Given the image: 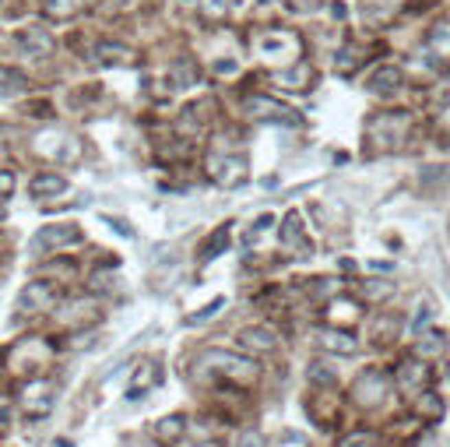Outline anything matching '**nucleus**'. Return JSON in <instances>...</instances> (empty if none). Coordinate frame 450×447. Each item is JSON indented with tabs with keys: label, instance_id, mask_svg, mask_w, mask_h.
<instances>
[{
	"label": "nucleus",
	"instance_id": "1",
	"mask_svg": "<svg viewBox=\"0 0 450 447\" xmlns=\"http://www.w3.org/2000/svg\"><path fill=\"white\" fill-rule=\"evenodd\" d=\"M201 367H207L218 377H229V380H254L257 377V367L247 360V356H236V352H222V349H212L201 356Z\"/></svg>",
	"mask_w": 450,
	"mask_h": 447
},
{
	"label": "nucleus",
	"instance_id": "34",
	"mask_svg": "<svg viewBox=\"0 0 450 447\" xmlns=\"http://www.w3.org/2000/svg\"><path fill=\"white\" fill-rule=\"evenodd\" d=\"M14 190V173H8V169H0V197H8Z\"/></svg>",
	"mask_w": 450,
	"mask_h": 447
},
{
	"label": "nucleus",
	"instance_id": "38",
	"mask_svg": "<svg viewBox=\"0 0 450 447\" xmlns=\"http://www.w3.org/2000/svg\"><path fill=\"white\" fill-rule=\"evenodd\" d=\"M440 124H443V127H450V109H447V113L440 116Z\"/></svg>",
	"mask_w": 450,
	"mask_h": 447
},
{
	"label": "nucleus",
	"instance_id": "8",
	"mask_svg": "<svg viewBox=\"0 0 450 447\" xmlns=\"http://www.w3.org/2000/svg\"><path fill=\"white\" fill-rule=\"evenodd\" d=\"M14 46L21 50V56H28V61H43V56L53 53V36L43 25H28L14 36Z\"/></svg>",
	"mask_w": 450,
	"mask_h": 447
},
{
	"label": "nucleus",
	"instance_id": "32",
	"mask_svg": "<svg viewBox=\"0 0 450 447\" xmlns=\"http://www.w3.org/2000/svg\"><path fill=\"white\" fill-rule=\"evenodd\" d=\"M271 226H275V215H271V212H267V215H260V219L254 222V232L247 236V243H254L257 236H260V232H267V229H271Z\"/></svg>",
	"mask_w": 450,
	"mask_h": 447
},
{
	"label": "nucleus",
	"instance_id": "13",
	"mask_svg": "<svg viewBox=\"0 0 450 447\" xmlns=\"http://www.w3.org/2000/svg\"><path fill=\"white\" fill-rule=\"evenodd\" d=\"M401 85H405V74L394 64H383V67H376L370 74V92H376V96H391V92H398Z\"/></svg>",
	"mask_w": 450,
	"mask_h": 447
},
{
	"label": "nucleus",
	"instance_id": "23",
	"mask_svg": "<svg viewBox=\"0 0 450 447\" xmlns=\"http://www.w3.org/2000/svg\"><path fill=\"white\" fill-rule=\"evenodd\" d=\"M85 8V0H46V14L49 18H71Z\"/></svg>",
	"mask_w": 450,
	"mask_h": 447
},
{
	"label": "nucleus",
	"instance_id": "15",
	"mask_svg": "<svg viewBox=\"0 0 450 447\" xmlns=\"http://www.w3.org/2000/svg\"><path fill=\"white\" fill-rule=\"evenodd\" d=\"M152 384H155V363L141 360V363H137V370H134V377H131V384H127V398H131V402L144 398Z\"/></svg>",
	"mask_w": 450,
	"mask_h": 447
},
{
	"label": "nucleus",
	"instance_id": "4",
	"mask_svg": "<svg viewBox=\"0 0 450 447\" xmlns=\"http://www.w3.org/2000/svg\"><path fill=\"white\" fill-rule=\"evenodd\" d=\"M18 405L28 419H39V415H46L56 405V387L49 380H28L18 395Z\"/></svg>",
	"mask_w": 450,
	"mask_h": 447
},
{
	"label": "nucleus",
	"instance_id": "2",
	"mask_svg": "<svg viewBox=\"0 0 450 447\" xmlns=\"http://www.w3.org/2000/svg\"><path fill=\"white\" fill-rule=\"evenodd\" d=\"M207 176L218 187H239L247 180V159L236 152H215V155H207Z\"/></svg>",
	"mask_w": 450,
	"mask_h": 447
},
{
	"label": "nucleus",
	"instance_id": "28",
	"mask_svg": "<svg viewBox=\"0 0 450 447\" xmlns=\"http://www.w3.org/2000/svg\"><path fill=\"white\" fill-rule=\"evenodd\" d=\"M232 447H267V440H264L257 430H243V433L232 440Z\"/></svg>",
	"mask_w": 450,
	"mask_h": 447
},
{
	"label": "nucleus",
	"instance_id": "16",
	"mask_svg": "<svg viewBox=\"0 0 450 447\" xmlns=\"http://www.w3.org/2000/svg\"><path fill=\"white\" fill-rule=\"evenodd\" d=\"M28 190H32V197H53V194H64L67 190V180L60 173H39L32 184H28Z\"/></svg>",
	"mask_w": 450,
	"mask_h": 447
},
{
	"label": "nucleus",
	"instance_id": "25",
	"mask_svg": "<svg viewBox=\"0 0 450 447\" xmlns=\"http://www.w3.org/2000/svg\"><path fill=\"white\" fill-rule=\"evenodd\" d=\"M222 307H225V296H215V300L207 303V307H201L197 314H190V317H187V327H197V324H204V320H212Z\"/></svg>",
	"mask_w": 450,
	"mask_h": 447
},
{
	"label": "nucleus",
	"instance_id": "5",
	"mask_svg": "<svg viewBox=\"0 0 450 447\" xmlns=\"http://www.w3.org/2000/svg\"><path fill=\"white\" fill-rule=\"evenodd\" d=\"M81 240V229L71 226V222H53V226H43L36 236H32V254H53V250H64L71 243Z\"/></svg>",
	"mask_w": 450,
	"mask_h": 447
},
{
	"label": "nucleus",
	"instance_id": "24",
	"mask_svg": "<svg viewBox=\"0 0 450 447\" xmlns=\"http://www.w3.org/2000/svg\"><path fill=\"white\" fill-rule=\"evenodd\" d=\"M443 338H447L443 331H429V335H423V338L415 342V352H418V356H440L443 345H447Z\"/></svg>",
	"mask_w": 450,
	"mask_h": 447
},
{
	"label": "nucleus",
	"instance_id": "6",
	"mask_svg": "<svg viewBox=\"0 0 450 447\" xmlns=\"http://www.w3.org/2000/svg\"><path fill=\"white\" fill-rule=\"evenodd\" d=\"M282 247L289 254H299V257H310L313 254V240H310V232H306V222H303V215H299L295 208L282 219Z\"/></svg>",
	"mask_w": 450,
	"mask_h": 447
},
{
	"label": "nucleus",
	"instance_id": "10",
	"mask_svg": "<svg viewBox=\"0 0 450 447\" xmlns=\"http://www.w3.org/2000/svg\"><path fill=\"white\" fill-rule=\"evenodd\" d=\"M236 345L243 352H250V356H267V352L278 349V335L271 331V327H264V324H250V327H243V331L236 335Z\"/></svg>",
	"mask_w": 450,
	"mask_h": 447
},
{
	"label": "nucleus",
	"instance_id": "9",
	"mask_svg": "<svg viewBox=\"0 0 450 447\" xmlns=\"http://www.w3.org/2000/svg\"><path fill=\"white\" fill-rule=\"evenodd\" d=\"M398 387H401L405 398L426 395V387H429V367H426L423 360H405V363L398 367Z\"/></svg>",
	"mask_w": 450,
	"mask_h": 447
},
{
	"label": "nucleus",
	"instance_id": "37",
	"mask_svg": "<svg viewBox=\"0 0 450 447\" xmlns=\"http://www.w3.org/2000/svg\"><path fill=\"white\" fill-rule=\"evenodd\" d=\"M370 268H373V272H391L394 264L391 261H370Z\"/></svg>",
	"mask_w": 450,
	"mask_h": 447
},
{
	"label": "nucleus",
	"instance_id": "18",
	"mask_svg": "<svg viewBox=\"0 0 450 447\" xmlns=\"http://www.w3.org/2000/svg\"><path fill=\"white\" fill-rule=\"evenodd\" d=\"M95 56H99V64H116V67H124V64L134 61V53L127 46H120V43H102L95 50Z\"/></svg>",
	"mask_w": 450,
	"mask_h": 447
},
{
	"label": "nucleus",
	"instance_id": "22",
	"mask_svg": "<svg viewBox=\"0 0 450 447\" xmlns=\"http://www.w3.org/2000/svg\"><path fill=\"white\" fill-rule=\"evenodd\" d=\"M338 447H383V444H380V437L373 430H352V433H345L338 440Z\"/></svg>",
	"mask_w": 450,
	"mask_h": 447
},
{
	"label": "nucleus",
	"instance_id": "36",
	"mask_svg": "<svg viewBox=\"0 0 450 447\" xmlns=\"http://www.w3.org/2000/svg\"><path fill=\"white\" fill-rule=\"evenodd\" d=\"M215 71H218V74H232V71H239V64H236V61H218Z\"/></svg>",
	"mask_w": 450,
	"mask_h": 447
},
{
	"label": "nucleus",
	"instance_id": "17",
	"mask_svg": "<svg viewBox=\"0 0 450 447\" xmlns=\"http://www.w3.org/2000/svg\"><path fill=\"white\" fill-rule=\"evenodd\" d=\"M169 85L176 88V92H179V88L197 85V64L190 61V56H187V61H176V64L169 67Z\"/></svg>",
	"mask_w": 450,
	"mask_h": 447
},
{
	"label": "nucleus",
	"instance_id": "12",
	"mask_svg": "<svg viewBox=\"0 0 450 447\" xmlns=\"http://www.w3.org/2000/svg\"><path fill=\"white\" fill-rule=\"evenodd\" d=\"M317 342H320V349H327V352H338V356H348V352H355V335L352 331H345V327H324V331L317 335Z\"/></svg>",
	"mask_w": 450,
	"mask_h": 447
},
{
	"label": "nucleus",
	"instance_id": "20",
	"mask_svg": "<svg viewBox=\"0 0 450 447\" xmlns=\"http://www.w3.org/2000/svg\"><path fill=\"white\" fill-rule=\"evenodd\" d=\"M176 437H183V415H166L162 423H155V440L172 444Z\"/></svg>",
	"mask_w": 450,
	"mask_h": 447
},
{
	"label": "nucleus",
	"instance_id": "31",
	"mask_svg": "<svg viewBox=\"0 0 450 447\" xmlns=\"http://www.w3.org/2000/svg\"><path fill=\"white\" fill-rule=\"evenodd\" d=\"M232 8V0H204V14L207 18H222Z\"/></svg>",
	"mask_w": 450,
	"mask_h": 447
},
{
	"label": "nucleus",
	"instance_id": "19",
	"mask_svg": "<svg viewBox=\"0 0 450 447\" xmlns=\"http://www.w3.org/2000/svg\"><path fill=\"white\" fill-rule=\"evenodd\" d=\"M327 320H331L335 327H338V324H355V320H359V307H355L352 300H335L331 310H327Z\"/></svg>",
	"mask_w": 450,
	"mask_h": 447
},
{
	"label": "nucleus",
	"instance_id": "21",
	"mask_svg": "<svg viewBox=\"0 0 450 447\" xmlns=\"http://www.w3.org/2000/svg\"><path fill=\"white\" fill-rule=\"evenodd\" d=\"M429 50L443 61H450V21H440L433 32H429Z\"/></svg>",
	"mask_w": 450,
	"mask_h": 447
},
{
	"label": "nucleus",
	"instance_id": "3",
	"mask_svg": "<svg viewBox=\"0 0 450 447\" xmlns=\"http://www.w3.org/2000/svg\"><path fill=\"white\" fill-rule=\"evenodd\" d=\"M243 113L254 116V120H267V124H295L299 113L289 109L285 102L278 99H267V96H243Z\"/></svg>",
	"mask_w": 450,
	"mask_h": 447
},
{
	"label": "nucleus",
	"instance_id": "29",
	"mask_svg": "<svg viewBox=\"0 0 450 447\" xmlns=\"http://www.w3.org/2000/svg\"><path fill=\"white\" fill-rule=\"evenodd\" d=\"M394 292V282H366V296L370 300H387Z\"/></svg>",
	"mask_w": 450,
	"mask_h": 447
},
{
	"label": "nucleus",
	"instance_id": "35",
	"mask_svg": "<svg viewBox=\"0 0 450 447\" xmlns=\"http://www.w3.org/2000/svg\"><path fill=\"white\" fill-rule=\"evenodd\" d=\"M289 8L292 11H310V8H317V0H289Z\"/></svg>",
	"mask_w": 450,
	"mask_h": 447
},
{
	"label": "nucleus",
	"instance_id": "30",
	"mask_svg": "<svg viewBox=\"0 0 450 447\" xmlns=\"http://www.w3.org/2000/svg\"><path fill=\"white\" fill-rule=\"evenodd\" d=\"M429 320H433V307H429V303H418V310H415V317H412V331H423Z\"/></svg>",
	"mask_w": 450,
	"mask_h": 447
},
{
	"label": "nucleus",
	"instance_id": "27",
	"mask_svg": "<svg viewBox=\"0 0 450 447\" xmlns=\"http://www.w3.org/2000/svg\"><path fill=\"white\" fill-rule=\"evenodd\" d=\"M289 43H292L289 36H267V39H260V53H264V56H275V53H282Z\"/></svg>",
	"mask_w": 450,
	"mask_h": 447
},
{
	"label": "nucleus",
	"instance_id": "26",
	"mask_svg": "<svg viewBox=\"0 0 450 447\" xmlns=\"http://www.w3.org/2000/svg\"><path fill=\"white\" fill-rule=\"evenodd\" d=\"M225 247H229V226H218V232L204 243V257H218Z\"/></svg>",
	"mask_w": 450,
	"mask_h": 447
},
{
	"label": "nucleus",
	"instance_id": "33",
	"mask_svg": "<svg viewBox=\"0 0 450 447\" xmlns=\"http://www.w3.org/2000/svg\"><path fill=\"white\" fill-rule=\"evenodd\" d=\"M310 380L313 384H335V373L331 370H320V363H313L310 367Z\"/></svg>",
	"mask_w": 450,
	"mask_h": 447
},
{
	"label": "nucleus",
	"instance_id": "39",
	"mask_svg": "<svg viewBox=\"0 0 450 447\" xmlns=\"http://www.w3.org/2000/svg\"><path fill=\"white\" fill-rule=\"evenodd\" d=\"M264 4H271V0H264Z\"/></svg>",
	"mask_w": 450,
	"mask_h": 447
},
{
	"label": "nucleus",
	"instance_id": "7",
	"mask_svg": "<svg viewBox=\"0 0 450 447\" xmlns=\"http://www.w3.org/2000/svg\"><path fill=\"white\" fill-rule=\"evenodd\" d=\"M383 395H387V377L380 370H363L355 377V402L363 405V408H376L383 405Z\"/></svg>",
	"mask_w": 450,
	"mask_h": 447
},
{
	"label": "nucleus",
	"instance_id": "14",
	"mask_svg": "<svg viewBox=\"0 0 450 447\" xmlns=\"http://www.w3.org/2000/svg\"><path fill=\"white\" fill-rule=\"evenodd\" d=\"M28 92V78L8 64H0V99H18Z\"/></svg>",
	"mask_w": 450,
	"mask_h": 447
},
{
	"label": "nucleus",
	"instance_id": "11",
	"mask_svg": "<svg viewBox=\"0 0 450 447\" xmlns=\"http://www.w3.org/2000/svg\"><path fill=\"white\" fill-rule=\"evenodd\" d=\"M53 307V285L49 282H28L21 292H18V310L25 317H32L39 310H49Z\"/></svg>",
	"mask_w": 450,
	"mask_h": 447
}]
</instances>
